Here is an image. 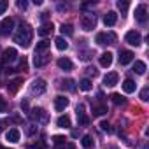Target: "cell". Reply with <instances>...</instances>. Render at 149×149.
I'll return each mask as SVG.
<instances>
[{
	"label": "cell",
	"mask_w": 149,
	"mask_h": 149,
	"mask_svg": "<svg viewBox=\"0 0 149 149\" xmlns=\"http://www.w3.org/2000/svg\"><path fill=\"white\" fill-rule=\"evenodd\" d=\"M100 128H102L104 132H111V126H109L107 121H102V123H100Z\"/></svg>",
	"instance_id": "cell-36"
},
{
	"label": "cell",
	"mask_w": 149,
	"mask_h": 149,
	"mask_svg": "<svg viewBox=\"0 0 149 149\" xmlns=\"http://www.w3.org/2000/svg\"><path fill=\"white\" fill-rule=\"evenodd\" d=\"M26 6H28V4L25 2V0H19V2H18V7H19V9H23V11L26 9Z\"/></svg>",
	"instance_id": "cell-38"
},
{
	"label": "cell",
	"mask_w": 149,
	"mask_h": 149,
	"mask_svg": "<svg viewBox=\"0 0 149 149\" xmlns=\"http://www.w3.org/2000/svg\"><path fill=\"white\" fill-rule=\"evenodd\" d=\"M133 60V53L132 51H121L119 53V65H128Z\"/></svg>",
	"instance_id": "cell-16"
},
{
	"label": "cell",
	"mask_w": 149,
	"mask_h": 149,
	"mask_svg": "<svg viewBox=\"0 0 149 149\" xmlns=\"http://www.w3.org/2000/svg\"><path fill=\"white\" fill-rule=\"evenodd\" d=\"M91 88H93V84H91V81H90V79H86V77H84V79H81V81H79V90H83V91H90Z\"/></svg>",
	"instance_id": "cell-25"
},
{
	"label": "cell",
	"mask_w": 149,
	"mask_h": 149,
	"mask_svg": "<svg viewBox=\"0 0 149 149\" xmlns=\"http://www.w3.org/2000/svg\"><path fill=\"white\" fill-rule=\"evenodd\" d=\"M56 125H58L60 128H70V118H68V116H60V118L56 119Z\"/></svg>",
	"instance_id": "cell-24"
},
{
	"label": "cell",
	"mask_w": 149,
	"mask_h": 149,
	"mask_svg": "<svg viewBox=\"0 0 149 149\" xmlns=\"http://www.w3.org/2000/svg\"><path fill=\"white\" fill-rule=\"evenodd\" d=\"M47 47H49V42H47V40H40V42L37 44V47H35V53H44Z\"/></svg>",
	"instance_id": "cell-29"
},
{
	"label": "cell",
	"mask_w": 149,
	"mask_h": 149,
	"mask_svg": "<svg viewBox=\"0 0 149 149\" xmlns=\"http://www.w3.org/2000/svg\"><path fill=\"white\" fill-rule=\"evenodd\" d=\"M21 109L28 111V100H23V102H21Z\"/></svg>",
	"instance_id": "cell-39"
},
{
	"label": "cell",
	"mask_w": 149,
	"mask_h": 149,
	"mask_svg": "<svg viewBox=\"0 0 149 149\" xmlns=\"http://www.w3.org/2000/svg\"><path fill=\"white\" fill-rule=\"evenodd\" d=\"M125 40H126L130 46H135V47H137V46L142 42V37H140V33H139V32H135V30H130V32L125 35Z\"/></svg>",
	"instance_id": "cell-6"
},
{
	"label": "cell",
	"mask_w": 149,
	"mask_h": 149,
	"mask_svg": "<svg viewBox=\"0 0 149 149\" xmlns=\"http://www.w3.org/2000/svg\"><path fill=\"white\" fill-rule=\"evenodd\" d=\"M61 90H68V91H74V90H76V83H74L72 79H67V81H60V84H58Z\"/></svg>",
	"instance_id": "cell-23"
},
{
	"label": "cell",
	"mask_w": 149,
	"mask_h": 149,
	"mask_svg": "<svg viewBox=\"0 0 149 149\" xmlns=\"http://www.w3.org/2000/svg\"><path fill=\"white\" fill-rule=\"evenodd\" d=\"M32 37H33V30L28 23H21L18 32L14 33V42L23 46V47H28L30 42H32Z\"/></svg>",
	"instance_id": "cell-1"
},
{
	"label": "cell",
	"mask_w": 149,
	"mask_h": 149,
	"mask_svg": "<svg viewBox=\"0 0 149 149\" xmlns=\"http://www.w3.org/2000/svg\"><path fill=\"white\" fill-rule=\"evenodd\" d=\"M77 119H79V125H83V126H86V125L90 123V119H88V116H86V112H84V107H83V105H79V107H77Z\"/></svg>",
	"instance_id": "cell-17"
},
{
	"label": "cell",
	"mask_w": 149,
	"mask_h": 149,
	"mask_svg": "<svg viewBox=\"0 0 149 149\" xmlns=\"http://www.w3.org/2000/svg\"><path fill=\"white\" fill-rule=\"evenodd\" d=\"M14 28V19L13 18H6L2 23H0V33H4V35H9Z\"/></svg>",
	"instance_id": "cell-8"
},
{
	"label": "cell",
	"mask_w": 149,
	"mask_h": 149,
	"mask_svg": "<svg viewBox=\"0 0 149 149\" xmlns=\"http://www.w3.org/2000/svg\"><path fill=\"white\" fill-rule=\"evenodd\" d=\"M6 109H7V104H6V100L2 97H0V112H4Z\"/></svg>",
	"instance_id": "cell-37"
},
{
	"label": "cell",
	"mask_w": 149,
	"mask_h": 149,
	"mask_svg": "<svg viewBox=\"0 0 149 149\" xmlns=\"http://www.w3.org/2000/svg\"><path fill=\"white\" fill-rule=\"evenodd\" d=\"M133 72L139 74V76H142V74L146 72V63H144V61H135V65H133Z\"/></svg>",
	"instance_id": "cell-26"
},
{
	"label": "cell",
	"mask_w": 149,
	"mask_h": 149,
	"mask_svg": "<svg viewBox=\"0 0 149 149\" xmlns=\"http://www.w3.org/2000/svg\"><path fill=\"white\" fill-rule=\"evenodd\" d=\"M67 149H74V144H68V146H67Z\"/></svg>",
	"instance_id": "cell-41"
},
{
	"label": "cell",
	"mask_w": 149,
	"mask_h": 149,
	"mask_svg": "<svg viewBox=\"0 0 149 149\" xmlns=\"http://www.w3.org/2000/svg\"><path fill=\"white\" fill-rule=\"evenodd\" d=\"M4 125H6V121H0V130H4Z\"/></svg>",
	"instance_id": "cell-40"
},
{
	"label": "cell",
	"mask_w": 149,
	"mask_h": 149,
	"mask_svg": "<svg viewBox=\"0 0 149 149\" xmlns=\"http://www.w3.org/2000/svg\"><path fill=\"white\" fill-rule=\"evenodd\" d=\"M111 98H112V102H114V104H118V105H119V104H121V105H123V104H125V102H126V100H125V98H123V97H121V95H119V93H114V95H112V97H111Z\"/></svg>",
	"instance_id": "cell-33"
},
{
	"label": "cell",
	"mask_w": 149,
	"mask_h": 149,
	"mask_svg": "<svg viewBox=\"0 0 149 149\" xmlns=\"http://www.w3.org/2000/svg\"><path fill=\"white\" fill-rule=\"evenodd\" d=\"M104 84L105 86H116L118 84V74L116 72H109L107 76L104 77Z\"/></svg>",
	"instance_id": "cell-15"
},
{
	"label": "cell",
	"mask_w": 149,
	"mask_h": 149,
	"mask_svg": "<svg viewBox=\"0 0 149 149\" xmlns=\"http://www.w3.org/2000/svg\"><path fill=\"white\" fill-rule=\"evenodd\" d=\"M54 46H56V49L65 51V49L68 47V42L65 40V37H56V39H54Z\"/></svg>",
	"instance_id": "cell-22"
},
{
	"label": "cell",
	"mask_w": 149,
	"mask_h": 149,
	"mask_svg": "<svg viewBox=\"0 0 149 149\" xmlns=\"http://www.w3.org/2000/svg\"><path fill=\"white\" fill-rule=\"evenodd\" d=\"M95 42L98 46H109V44H114L116 42V33L112 32H100L95 39Z\"/></svg>",
	"instance_id": "cell-2"
},
{
	"label": "cell",
	"mask_w": 149,
	"mask_h": 149,
	"mask_svg": "<svg viewBox=\"0 0 149 149\" xmlns=\"http://www.w3.org/2000/svg\"><path fill=\"white\" fill-rule=\"evenodd\" d=\"M53 32V23H44L39 30H37V33L40 35V37H46V35H49Z\"/></svg>",
	"instance_id": "cell-20"
},
{
	"label": "cell",
	"mask_w": 149,
	"mask_h": 149,
	"mask_svg": "<svg viewBox=\"0 0 149 149\" xmlns=\"http://www.w3.org/2000/svg\"><path fill=\"white\" fill-rule=\"evenodd\" d=\"M7 7H9V4L6 2V0H2V2H0V14H4Z\"/></svg>",
	"instance_id": "cell-35"
},
{
	"label": "cell",
	"mask_w": 149,
	"mask_h": 149,
	"mask_svg": "<svg viewBox=\"0 0 149 149\" xmlns=\"http://www.w3.org/2000/svg\"><path fill=\"white\" fill-rule=\"evenodd\" d=\"M30 118L37 123H47V112L42 107H33L30 111Z\"/></svg>",
	"instance_id": "cell-4"
},
{
	"label": "cell",
	"mask_w": 149,
	"mask_h": 149,
	"mask_svg": "<svg viewBox=\"0 0 149 149\" xmlns=\"http://www.w3.org/2000/svg\"><path fill=\"white\" fill-rule=\"evenodd\" d=\"M67 105H68V98H65V97H56L54 98V109L56 111H65L67 109Z\"/></svg>",
	"instance_id": "cell-14"
},
{
	"label": "cell",
	"mask_w": 149,
	"mask_h": 149,
	"mask_svg": "<svg viewBox=\"0 0 149 149\" xmlns=\"http://www.w3.org/2000/svg\"><path fill=\"white\" fill-rule=\"evenodd\" d=\"M6 139H7L9 142H13V144L19 142V130H18V128H11V130H7V132H6Z\"/></svg>",
	"instance_id": "cell-12"
},
{
	"label": "cell",
	"mask_w": 149,
	"mask_h": 149,
	"mask_svg": "<svg viewBox=\"0 0 149 149\" xmlns=\"http://www.w3.org/2000/svg\"><path fill=\"white\" fill-rule=\"evenodd\" d=\"M147 97H149V88L146 86V88H144V90L140 91V100H144V102H147V100H149Z\"/></svg>",
	"instance_id": "cell-34"
},
{
	"label": "cell",
	"mask_w": 149,
	"mask_h": 149,
	"mask_svg": "<svg viewBox=\"0 0 149 149\" xmlns=\"http://www.w3.org/2000/svg\"><path fill=\"white\" fill-rule=\"evenodd\" d=\"M98 61H100V67H104V68H107V67H111L112 65V53H104V54H100V58H98Z\"/></svg>",
	"instance_id": "cell-11"
},
{
	"label": "cell",
	"mask_w": 149,
	"mask_h": 149,
	"mask_svg": "<svg viewBox=\"0 0 149 149\" xmlns=\"http://www.w3.org/2000/svg\"><path fill=\"white\" fill-rule=\"evenodd\" d=\"M56 63H58V67H60L61 70H72V68H74V63H72L68 58H60Z\"/></svg>",
	"instance_id": "cell-19"
},
{
	"label": "cell",
	"mask_w": 149,
	"mask_h": 149,
	"mask_svg": "<svg viewBox=\"0 0 149 149\" xmlns=\"http://www.w3.org/2000/svg\"><path fill=\"white\" fill-rule=\"evenodd\" d=\"M65 140H67V139H65L63 135H54V137H53V142H54V146H56V147L65 146Z\"/></svg>",
	"instance_id": "cell-31"
},
{
	"label": "cell",
	"mask_w": 149,
	"mask_h": 149,
	"mask_svg": "<svg viewBox=\"0 0 149 149\" xmlns=\"http://www.w3.org/2000/svg\"><path fill=\"white\" fill-rule=\"evenodd\" d=\"M21 83H23V79H21V77H16V79L9 81V84H7L9 93H16V91H18V88L21 86Z\"/></svg>",
	"instance_id": "cell-18"
},
{
	"label": "cell",
	"mask_w": 149,
	"mask_h": 149,
	"mask_svg": "<svg viewBox=\"0 0 149 149\" xmlns=\"http://www.w3.org/2000/svg\"><path fill=\"white\" fill-rule=\"evenodd\" d=\"M60 30H61V35H67V37L74 35V26H72V25H65V23H63Z\"/></svg>",
	"instance_id": "cell-27"
},
{
	"label": "cell",
	"mask_w": 149,
	"mask_h": 149,
	"mask_svg": "<svg viewBox=\"0 0 149 149\" xmlns=\"http://www.w3.org/2000/svg\"><path fill=\"white\" fill-rule=\"evenodd\" d=\"M81 144H83V147H86V149H90V147H93V144H95V140L90 137V135H84L83 137V140H81Z\"/></svg>",
	"instance_id": "cell-28"
},
{
	"label": "cell",
	"mask_w": 149,
	"mask_h": 149,
	"mask_svg": "<svg viewBox=\"0 0 149 149\" xmlns=\"http://www.w3.org/2000/svg\"><path fill=\"white\" fill-rule=\"evenodd\" d=\"M49 61V54H42V53H35L33 56V65L35 67H42Z\"/></svg>",
	"instance_id": "cell-10"
},
{
	"label": "cell",
	"mask_w": 149,
	"mask_h": 149,
	"mask_svg": "<svg viewBox=\"0 0 149 149\" xmlns=\"http://www.w3.org/2000/svg\"><path fill=\"white\" fill-rule=\"evenodd\" d=\"M135 19L139 23H146L147 21V7H146V4L137 6V9H135Z\"/></svg>",
	"instance_id": "cell-7"
},
{
	"label": "cell",
	"mask_w": 149,
	"mask_h": 149,
	"mask_svg": "<svg viewBox=\"0 0 149 149\" xmlns=\"http://www.w3.org/2000/svg\"><path fill=\"white\" fill-rule=\"evenodd\" d=\"M128 7H130V4L126 2V0H119V2H118V9H119V11H121L123 14H125V13L128 11Z\"/></svg>",
	"instance_id": "cell-32"
},
{
	"label": "cell",
	"mask_w": 149,
	"mask_h": 149,
	"mask_svg": "<svg viewBox=\"0 0 149 149\" xmlns=\"http://www.w3.org/2000/svg\"><path fill=\"white\" fill-rule=\"evenodd\" d=\"M0 149H6V147H2V146H0Z\"/></svg>",
	"instance_id": "cell-42"
},
{
	"label": "cell",
	"mask_w": 149,
	"mask_h": 149,
	"mask_svg": "<svg viewBox=\"0 0 149 149\" xmlns=\"http://www.w3.org/2000/svg\"><path fill=\"white\" fill-rule=\"evenodd\" d=\"M95 26H97V16L95 14H83V18H81V28L86 30V32H90Z\"/></svg>",
	"instance_id": "cell-3"
},
{
	"label": "cell",
	"mask_w": 149,
	"mask_h": 149,
	"mask_svg": "<svg viewBox=\"0 0 149 149\" xmlns=\"http://www.w3.org/2000/svg\"><path fill=\"white\" fill-rule=\"evenodd\" d=\"M46 81L44 79H33L32 84H30V93L32 95H42L46 91Z\"/></svg>",
	"instance_id": "cell-5"
},
{
	"label": "cell",
	"mask_w": 149,
	"mask_h": 149,
	"mask_svg": "<svg viewBox=\"0 0 149 149\" xmlns=\"http://www.w3.org/2000/svg\"><path fill=\"white\" fill-rule=\"evenodd\" d=\"M116 21H118V14H116L114 11H109V13L104 16V23H105V26H114Z\"/></svg>",
	"instance_id": "cell-13"
},
{
	"label": "cell",
	"mask_w": 149,
	"mask_h": 149,
	"mask_svg": "<svg viewBox=\"0 0 149 149\" xmlns=\"http://www.w3.org/2000/svg\"><path fill=\"white\" fill-rule=\"evenodd\" d=\"M16 58H18V51H16L14 47H7V49L4 51V54H2V61H4V63H13Z\"/></svg>",
	"instance_id": "cell-9"
},
{
	"label": "cell",
	"mask_w": 149,
	"mask_h": 149,
	"mask_svg": "<svg viewBox=\"0 0 149 149\" xmlns=\"http://www.w3.org/2000/svg\"><path fill=\"white\" fill-rule=\"evenodd\" d=\"M107 112V105H97V107H93V114L95 116H104Z\"/></svg>",
	"instance_id": "cell-30"
},
{
	"label": "cell",
	"mask_w": 149,
	"mask_h": 149,
	"mask_svg": "<svg viewBox=\"0 0 149 149\" xmlns=\"http://www.w3.org/2000/svg\"><path fill=\"white\" fill-rule=\"evenodd\" d=\"M137 90V84H135V81H132V79H126L125 83H123V91L125 93H133Z\"/></svg>",
	"instance_id": "cell-21"
}]
</instances>
